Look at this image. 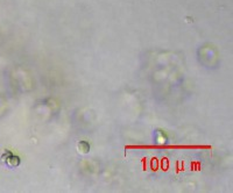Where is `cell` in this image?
Wrapping results in <instances>:
<instances>
[{"mask_svg": "<svg viewBox=\"0 0 233 193\" xmlns=\"http://www.w3.org/2000/svg\"><path fill=\"white\" fill-rule=\"evenodd\" d=\"M20 162H21L20 158H19L18 156H14V155L12 154V155H9L8 158L6 160V162H5V163L8 165L9 168H17L18 165L20 164Z\"/></svg>", "mask_w": 233, "mask_h": 193, "instance_id": "cell-1", "label": "cell"}, {"mask_svg": "<svg viewBox=\"0 0 233 193\" xmlns=\"http://www.w3.org/2000/svg\"><path fill=\"white\" fill-rule=\"evenodd\" d=\"M77 147H78V151L81 152V154H87L89 150H90V145H89V143L85 142V141L79 142Z\"/></svg>", "mask_w": 233, "mask_h": 193, "instance_id": "cell-2", "label": "cell"}]
</instances>
